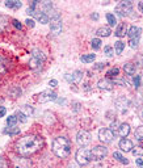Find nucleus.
Returning a JSON list of instances; mask_svg holds the SVG:
<instances>
[{"label": "nucleus", "mask_w": 143, "mask_h": 168, "mask_svg": "<svg viewBox=\"0 0 143 168\" xmlns=\"http://www.w3.org/2000/svg\"><path fill=\"white\" fill-rule=\"evenodd\" d=\"M43 146V138L38 135H25L16 142V151L22 156L33 155Z\"/></svg>", "instance_id": "nucleus-1"}, {"label": "nucleus", "mask_w": 143, "mask_h": 168, "mask_svg": "<svg viewBox=\"0 0 143 168\" xmlns=\"http://www.w3.org/2000/svg\"><path fill=\"white\" fill-rule=\"evenodd\" d=\"M52 152L58 158H66L71 152V142L67 137H58L52 141Z\"/></svg>", "instance_id": "nucleus-2"}, {"label": "nucleus", "mask_w": 143, "mask_h": 168, "mask_svg": "<svg viewBox=\"0 0 143 168\" xmlns=\"http://www.w3.org/2000/svg\"><path fill=\"white\" fill-rule=\"evenodd\" d=\"M46 61V55H45L40 49H34L32 51V57H30V61H29V67L32 70L37 71L42 67V64Z\"/></svg>", "instance_id": "nucleus-3"}, {"label": "nucleus", "mask_w": 143, "mask_h": 168, "mask_svg": "<svg viewBox=\"0 0 143 168\" xmlns=\"http://www.w3.org/2000/svg\"><path fill=\"white\" fill-rule=\"evenodd\" d=\"M75 158H76V162H78L80 165H87V164L92 160L91 150L81 147V149H79V150H78L76 156H75Z\"/></svg>", "instance_id": "nucleus-4"}, {"label": "nucleus", "mask_w": 143, "mask_h": 168, "mask_svg": "<svg viewBox=\"0 0 143 168\" xmlns=\"http://www.w3.org/2000/svg\"><path fill=\"white\" fill-rule=\"evenodd\" d=\"M131 11H133L131 2H121V3H118V5L116 7V13L118 14L119 17L129 16Z\"/></svg>", "instance_id": "nucleus-5"}, {"label": "nucleus", "mask_w": 143, "mask_h": 168, "mask_svg": "<svg viewBox=\"0 0 143 168\" xmlns=\"http://www.w3.org/2000/svg\"><path fill=\"white\" fill-rule=\"evenodd\" d=\"M91 154H92L93 160L100 162V160H102L108 155V149L105 146H96V147H93V150H91Z\"/></svg>", "instance_id": "nucleus-6"}, {"label": "nucleus", "mask_w": 143, "mask_h": 168, "mask_svg": "<svg viewBox=\"0 0 143 168\" xmlns=\"http://www.w3.org/2000/svg\"><path fill=\"white\" fill-rule=\"evenodd\" d=\"M113 138H114V134H113V131L110 129H107V127L100 129V131H99V139L102 143H110L113 141Z\"/></svg>", "instance_id": "nucleus-7"}, {"label": "nucleus", "mask_w": 143, "mask_h": 168, "mask_svg": "<svg viewBox=\"0 0 143 168\" xmlns=\"http://www.w3.org/2000/svg\"><path fill=\"white\" fill-rule=\"evenodd\" d=\"M91 134L88 133L87 130H80L79 133H78V135H76V142L81 146V147H84V146H87V144H89L91 143Z\"/></svg>", "instance_id": "nucleus-8"}, {"label": "nucleus", "mask_w": 143, "mask_h": 168, "mask_svg": "<svg viewBox=\"0 0 143 168\" xmlns=\"http://www.w3.org/2000/svg\"><path fill=\"white\" fill-rule=\"evenodd\" d=\"M57 93L52 91H43L38 95V101L40 103H49V101H57Z\"/></svg>", "instance_id": "nucleus-9"}, {"label": "nucleus", "mask_w": 143, "mask_h": 168, "mask_svg": "<svg viewBox=\"0 0 143 168\" xmlns=\"http://www.w3.org/2000/svg\"><path fill=\"white\" fill-rule=\"evenodd\" d=\"M50 30L52 34H59L62 32V19L57 17V19H51L50 23Z\"/></svg>", "instance_id": "nucleus-10"}, {"label": "nucleus", "mask_w": 143, "mask_h": 168, "mask_svg": "<svg viewBox=\"0 0 143 168\" xmlns=\"http://www.w3.org/2000/svg\"><path fill=\"white\" fill-rule=\"evenodd\" d=\"M64 78H66L67 80H69L70 83H72V84H78V83H80V80H81V78H83V72L79 71V70H76V71H74L72 74H66Z\"/></svg>", "instance_id": "nucleus-11"}, {"label": "nucleus", "mask_w": 143, "mask_h": 168, "mask_svg": "<svg viewBox=\"0 0 143 168\" xmlns=\"http://www.w3.org/2000/svg\"><path fill=\"white\" fill-rule=\"evenodd\" d=\"M118 146H119V149H121V151H125V152H129L134 149L133 142L130 139H126V138H122V139L119 141Z\"/></svg>", "instance_id": "nucleus-12"}, {"label": "nucleus", "mask_w": 143, "mask_h": 168, "mask_svg": "<svg viewBox=\"0 0 143 168\" xmlns=\"http://www.w3.org/2000/svg\"><path fill=\"white\" fill-rule=\"evenodd\" d=\"M97 87H99L100 89H104V91H112L114 84L108 79H101V80H99V83H97Z\"/></svg>", "instance_id": "nucleus-13"}, {"label": "nucleus", "mask_w": 143, "mask_h": 168, "mask_svg": "<svg viewBox=\"0 0 143 168\" xmlns=\"http://www.w3.org/2000/svg\"><path fill=\"white\" fill-rule=\"evenodd\" d=\"M130 105V103H129V100H127V99H125L124 96L122 97H118L117 100H116V106L119 109V111H121L122 113L126 111V109H127V106H129Z\"/></svg>", "instance_id": "nucleus-14"}, {"label": "nucleus", "mask_w": 143, "mask_h": 168, "mask_svg": "<svg viewBox=\"0 0 143 168\" xmlns=\"http://www.w3.org/2000/svg\"><path fill=\"white\" fill-rule=\"evenodd\" d=\"M117 133H118L119 137H122V138L127 137V135H129V133H130V126H129V123H119V126H118V129H117Z\"/></svg>", "instance_id": "nucleus-15"}, {"label": "nucleus", "mask_w": 143, "mask_h": 168, "mask_svg": "<svg viewBox=\"0 0 143 168\" xmlns=\"http://www.w3.org/2000/svg\"><path fill=\"white\" fill-rule=\"evenodd\" d=\"M140 32H142V29L139 26H130L129 29V32H127V35L130 37V40L133 38H139V35H140Z\"/></svg>", "instance_id": "nucleus-16"}, {"label": "nucleus", "mask_w": 143, "mask_h": 168, "mask_svg": "<svg viewBox=\"0 0 143 168\" xmlns=\"http://www.w3.org/2000/svg\"><path fill=\"white\" fill-rule=\"evenodd\" d=\"M114 34L117 35V37H124L125 34H127V32H126V24H125V23H121V24H119V25L116 28Z\"/></svg>", "instance_id": "nucleus-17"}, {"label": "nucleus", "mask_w": 143, "mask_h": 168, "mask_svg": "<svg viewBox=\"0 0 143 168\" xmlns=\"http://www.w3.org/2000/svg\"><path fill=\"white\" fill-rule=\"evenodd\" d=\"M21 5H22V3L17 2V0H8V2H5V7H8L11 9H20Z\"/></svg>", "instance_id": "nucleus-18"}, {"label": "nucleus", "mask_w": 143, "mask_h": 168, "mask_svg": "<svg viewBox=\"0 0 143 168\" xmlns=\"http://www.w3.org/2000/svg\"><path fill=\"white\" fill-rule=\"evenodd\" d=\"M110 28H108V26H101V28H99L97 29V32H96V34L97 35H101V37H109L110 35Z\"/></svg>", "instance_id": "nucleus-19"}, {"label": "nucleus", "mask_w": 143, "mask_h": 168, "mask_svg": "<svg viewBox=\"0 0 143 168\" xmlns=\"http://www.w3.org/2000/svg\"><path fill=\"white\" fill-rule=\"evenodd\" d=\"M124 70H125V72L127 75H134L135 71H137V67H135V64H133V63H125Z\"/></svg>", "instance_id": "nucleus-20"}, {"label": "nucleus", "mask_w": 143, "mask_h": 168, "mask_svg": "<svg viewBox=\"0 0 143 168\" xmlns=\"http://www.w3.org/2000/svg\"><path fill=\"white\" fill-rule=\"evenodd\" d=\"M95 58H96L95 54H84V55L80 57V61H81L83 63H91V62L95 61Z\"/></svg>", "instance_id": "nucleus-21"}, {"label": "nucleus", "mask_w": 143, "mask_h": 168, "mask_svg": "<svg viewBox=\"0 0 143 168\" xmlns=\"http://www.w3.org/2000/svg\"><path fill=\"white\" fill-rule=\"evenodd\" d=\"M124 49H125V42L117 41V42L114 43V51H116L117 54H121V53L124 51Z\"/></svg>", "instance_id": "nucleus-22"}, {"label": "nucleus", "mask_w": 143, "mask_h": 168, "mask_svg": "<svg viewBox=\"0 0 143 168\" xmlns=\"http://www.w3.org/2000/svg\"><path fill=\"white\" fill-rule=\"evenodd\" d=\"M113 158H116L117 160L119 163H122V164H129V160H127L126 158H124L122 155H121V152H114V154H113Z\"/></svg>", "instance_id": "nucleus-23"}, {"label": "nucleus", "mask_w": 143, "mask_h": 168, "mask_svg": "<svg viewBox=\"0 0 143 168\" xmlns=\"http://www.w3.org/2000/svg\"><path fill=\"white\" fill-rule=\"evenodd\" d=\"M135 139L138 142H143V126H139L135 130Z\"/></svg>", "instance_id": "nucleus-24"}, {"label": "nucleus", "mask_w": 143, "mask_h": 168, "mask_svg": "<svg viewBox=\"0 0 143 168\" xmlns=\"http://www.w3.org/2000/svg\"><path fill=\"white\" fill-rule=\"evenodd\" d=\"M107 20H108V23H109L110 26H114L117 24V19H116V16L113 13H107Z\"/></svg>", "instance_id": "nucleus-25"}, {"label": "nucleus", "mask_w": 143, "mask_h": 168, "mask_svg": "<svg viewBox=\"0 0 143 168\" xmlns=\"http://www.w3.org/2000/svg\"><path fill=\"white\" fill-rule=\"evenodd\" d=\"M7 62L3 57H0V74H4V72H7V70H8V67H7Z\"/></svg>", "instance_id": "nucleus-26"}, {"label": "nucleus", "mask_w": 143, "mask_h": 168, "mask_svg": "<svg viewBox=\"0 0 143 168\" xmlns=\"http://www.w3.org/2000/svg\"><path fill=\"white\" fill-rule=\"evenodd\" d=\"M118 74H119V68L114 67V68H110V70L107 72V76H108V78H117Z\"/></svg>", "instance_id": "nucleus-27"}, {"label": "nucleus", "mask_w": 143, "mask_h": 168, "mask_svg": "<svg viewBox=\"0 0 143 168\" xmlns=\"http://www.w3.org/2000/svg\"><path fill=\"white\" fill-rule=\"evenodd\" d=\"M17 122V117L16 116H9L8 118H7V125H8L9 127H13L14 125H16Z\"/></svg>", "instance_id": "nucleus-28"}, {"label": "nucleus", "mask_w": 143, "mask_h": 168, "mask_svg": "<svg viewBox=\"0 0 143 168\" xmlns=\"http://www.w3.org/2000/svg\"><path fill=\"white\" fill-rule=\"evenodd\" d=\"M5 133L9 134V135H17L20 133V127L13 126V127H9V129H5Z\"/></svg>", "instance_id": "nucleus-29"}, {"label": "nucleus", "mask_w": 143, "mask_h": 168, "mask_svg": "<svg viewBox=\"0 0 143 168\" xmlns=\"http://www.w3.org/2000/svg\"><path fill=\"white\" fill-rule=\"evenodd\" d=\"M91 46L93 47V50H99L101 47V40L100 38H93L91 42Z\"/></svg>", "instance_id": "nucleus-30"}, {"label": "nucleus", "mask_w": 143, "mask_h": 168, "mask_svg": "<svg viewBox=\"0 0 143 168\" xmlns=\"http://www.w3.org/2000/svg\"><path fill=\"white\" fill-rule=\"evenodd\" d=\"M16 117H17V121H20V122H22V123H25V122L28 121V118H26L28 116H26L25 113H22L21 111H19V112H17Z\"/></svg>", "instance_id": "nucleus-31"}, {"label": "nucleus", "mask_w": 143, "mask_h": 168, "mask_svg": "<svg viewBox=\"0 0 143 168\" xmlns=\"http://www.w3.org/2000/svg\"><path fill=\"white\" fill-rule=\"evenodd\" d=\"M134 156H143V147H135L131 150Z\"/></svg>", "instance_id": "nucleus-32"}, {"label": "nucleus", "mask_w": 143, "mask_h": 168, "mask_svg": "<svg viewBox=\"0 0 143 168\" xmlns=\"http://www.w3.org/2000/svg\"><path fill=\"white\" fill-rule=\"evenodd\" d=\"M5 25H7V17H4V16L0 14V33L5 29Z\"/></svg>", "instance_id": "nucleus-33"}, {"label": "nucleus", "mask_w": 143, "mask_h": 168, "mask_svg": "<svg viewBox=\"0 0 143 168\" xmlns=\"http://www.w3.org/2000/svg\"><path fill=\"white\" fill-rule=\"evenodd\" d=\"M21 112L25 113L26 116H30V114H33V109L29 105H24V106H22V109H21Z\"/></svg>", "instance_id": "nucleus-34"}, {"label": "nucleus", "mask_w": 143, "mask_h": 168, "mask_svg": "<svg viewBox=\"0 0 143 168\" xmlns=\"http://www.w3.org/2000/svg\"><path fill=\"white\" fill-rule=\"evenodd\" d=\"M104 53L107 54L108 57H113V55H114V50H113L112 46H105L104 47Z\"/></svg>", "instance_id": "nucleus-35"}, {"label": "nucleus", "mask_w": 143, "mask_h": 168, "mask_svg": "<svg viewBox=\"0 0 143 168\" xmlns=\"http://www.w3.org/2000/svg\"><path fill=\"white\" fill-rule=\"evenodd\" d=\"M0 168H9V163H8V160L4 159L0 156Z\"/></svg>", "instance_id": "nucleus-36"}, {"label": "nucleus", "mask_w": 143, "mask_h": 168, "mask_svg": "<svg viewBox=\"0 0 143 168\" xmlns=\"http://www.w3.org/2000/svg\"><path fill=\"white\" fill-rule=\"evenodd\" d=\"M130 47H133V49H137L138 47V45H139V38H133V40H130Z\"/></svg>", "instance_id": "nucleus-37"}, {"label": "nucleus", "mask_w": 143, "mask_h": 168, "mask_svg": "<svg viewBox=\"0 0 143 168\" xmlns=\"http://www.w3.org/2000/svg\"><path fill=\"white\" fill-rule=\"evenodd\" d=\"M133 84H134V87H135V88H138V87L140 85V76H135L134 78V80H133Z\"/></svg>", "instance_id": "nucleus-38"}, {"label": "nucleus", "mask_w": 143, "mask_h": 168, "mask_svg": "<svg viewBox=\"0 0 143 168\" xmlns=\"http://www.w3.org/2000/svg\"><path fill=\"white\" fill-rule=\"evenodd\" d=\"M107 66V63H102V62H100V63H96L95 66H93V68L95 70H104V67Z\"/></svg>", "instance_id": "nucleus-39"}, {"label": "nucleus", "mask_w": 143, "mask_h": 168, "mask_svg": "<svg viewBox=\"0 0 143 168\" xmlns=\"http://www.w3.org/2000/svg\"><path fill=\"white\" fill-rule=\"evenodd\" d=\"M11 95H12L13 97H17L19 95H21V89H20V88H13V89L11 91Z\"/></svg>", "instance_id": "nucleus-40"}, {"label": "nucleus", "mask_w": 143, "mask_h": 168, "mask_svg": "<svg viewBox=\"0 0 143 168\" xmlns=\"http://www.w3.org/2000/svg\"><path fill=\"white\" fill-rule=\"evenodd\" d=\"M25 23H26L28 26H30V28H34V25H36V24H34V20H32V19H26Z\"/></svg>", "instance_id": "nucleus-41"}, {"label": "nucleus", "mask_w": 143, "mask_h": 168, "mask_svg": "<svg viewBox=\"0 0 143 168\" xmlns=\"http://www.w3.org/2000/svg\"><path fill=\"white\" fill-rule=\"evenodd\" d=\"M118 126H119V123H118L117 121L112 122V125H110V130H112V131H113V130H117V129H118Z\"/></svg>", "instance_id": "nucleus-42"}, {"label": "nucleus", "mask_w": 143, "mask_h": 168, "mask_svg": "<svg viewBox=\"0 0 143 168\" xmlns=\"http://www.w3.org/2000/svg\"><path fill=\"white\" fill-rule=\"evenodd\" d=\"M49 85L51 87V88H55V87H58V82L55 79H52V80H50V82H49Z\"/></svg>", "instance_id": "nucleus-43"}, {"label": "nucleus", "mask_w": 143, "mask_h": 168, "mask_svg": "<svg viewBox=\"0 0 143 168\" xmlns=\"http://www.w3.org/2000/svg\"><path fill=\"white\" fill-rule=\"evenodd\" d=\"M12 24H13V26H14V28H16V29H21V28H22L21 23H19V21H17V20H13V21H12Z\"/></svg>", "instance_id": "nucleus-44"}, {"label": "nucleus", "mask_w": 143, "mask_h": 168, "mask_svg": "<svg viewBox=\"0 0 143 168\" xmlns=\"http://www.w3.org/2000/svg\"><path fill=\"white\" fill-rule=\"evenodd\" d=\"M7 113V109L4 106H0V117H4Z\"/></svg>", "instance_id": "nucleus-45"}, {"label": "nucleus", "mask_w": 143, "mask_h": 168, "mask_svg": "<svg viewBox=\"0 0 143 168\" xmlns=\"http://www.w3.org/2000/svg\"><path fill=\"white\" fill-rule=\"evenodd\" d=\"M135 163H137L138 167L143 168V159H137V160H135Z\"/></svg>", "instance_id": "nucleus-46"}, {"label": "nucleus", "mask_w": 143, "mask_h": 168, "mask_svg": "<svg viewBox=\"0 0 143 168\" xmlns=\"http://www.w3.org/2000/svg\"><path fill=\"white\" fill-rule=\"evenodd\" d=\"M138 8H139V11L143 13V2H139V3H138Z\"/></svg>", "instance_id": "nucleus-47"}, {"label": "nucleus", "mask_w": 143, "mask_h": 168, "mask_svg": "<svg viewBox=\"0 0 143 168\" xmlns=\"http://www.w3.org/2000/svg\"><path fill=\"white\" fill-rule=\"evenodd\" d=\"M57 101H58V103H59V104H63V103H64V101H66V100H64V99H57Z\"/></svg>", "instance_id": "nucleus-48"}, {"label": "nucleus", "mask_w": 143, "mask_h": 168, "mask_svg": "<svg viewBox=\"0 0 143 168\" xmlns=\"http://www.w3.org/2000/svg\"><path fill=\"white\" fill-rule=\"evenodd\" d=\"M92 19H93V20H97V19H99V14H97V13L92 14Z\"/></svg>", "instance_id": "nucleus-49"}, {"label": "nucleus", "mask_w": 143, "mask_h": 168, "mask_svg": "<svg viewBox=\"0 0 143 168\" xmlns=\"http://www.w3.org/2000/svg\"><path fill=\"white\" fill-rule=\"evenodd\" d=\"M140 80H142V83H143V76H142V78H140Z\"/></svg>", "instance_id": "nucleus-50"}]
</instances>
